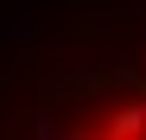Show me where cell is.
Here are the masks:
<instances>
[{
	"label": "cell",
	"instance_id": "6da1fadb",
	"mask_svg": "<svg viewBox=\"0 0 146 140\" xmlns=\"http://www.w3.org/2000/svg\"><path fill=\"white\" fill-rule=\"evenodd\" d=\"M108 83H114V96H108L102 108H95L83 127L57 134V121L44 115L38 140H146V70H127V64H121Z\"/></svg>",
	"mask_w": 146,
	"mask_h": 140
}]
</instances>
